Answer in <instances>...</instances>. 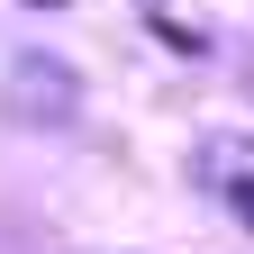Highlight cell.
<instances>
[{
	"instance_id": "6da1fadb",
	"label": "cell",
	"mask_w": 254,
	"mask_h": 254,
	"mask_svg": "<svg viewBox=\"0 0 254 254\" xmlns=\"http://www.w3.org/2000/svg\"><path fill=\"white\" fill-rule=\"evenodd\" d=\"M9 109H18V118H73V73H64V64H46V55H27Z\"/></svg>"
},
{
	"instance_id": "7a4b0ae2",
	"label": "cell",
	"mask_w": 254,
	"mask_h": 254,
	"mask_svg": "<svg viewBox=\"0 0 254 254\" xmlns=\"http://www.w3.org/2000/svg\"><path fill=\"white\" fill-rule=\"evenodd\" d=\"M227 200H236V218H245V227H254V182H236V190H227Z\"/></svg>"
},
{
	"instance_id": "3957f363",
	"label": "cell",
	"mask_w": 254,
	"mask_h": 254,
	"mask_svg": "<svg viewBox=\"0 0 254 254\" xmlns=\"http://www.w3.org/2000/svg\"><path fill=\"white\" fill-rule=\"evenodd\" d=\"M37 9H64V0H37Z\"/></svg>"
}]
</instances>
